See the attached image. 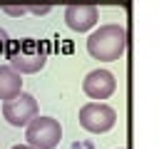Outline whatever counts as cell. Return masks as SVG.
Segmentation results:
<instances>
[{"label": "cell", "mask_w": 159, "mask_h": 149, "mask_svg": "<svg viewBox=\"0 0 159 149\" xmlns=\"http://www.w3.org/2000/svg\"><path fill=\"white\" fill-rule=\"evenodd\" d=\"M5 55H7L12 70H17L20 74H35L45 67L47 55H50V45L45 40H35V37L7 40Z\"/></svg>", "instance_id": "cell-1"}, {"label": "cell", "mask_w": 159, "mask_h": 149, "mask_svg": "<svg viewBox=\"0 0 159 149\" xmlns=\"http://www.w3.org/2000/svg\"><path fill=\"white\" fill-rule=\"evenodd\" d=\"M127 50V30L122 25H99L87 37V52L92 60L114 62Z\"/></svg>", "instance_id": "cell-2"}, {"label": "cell", "mask_w": 159, "mask_h": 149, "mask_svg": "<svg viewBox=\"0 0 159 149\" xmlns=\"http://www.w3.org/2000/svg\"><path fill=\"white\" fill-rule=\"evenodd\" d=\"M25 139L35 149H55L62 139V127L52 117H32L25 124Z\"/></svg>", "instance_id": "cell-3"}, {"label": "cell", "mask_w": 159, "mask_h": 149, "mask_svg": "<svg viewBox=\"0 0 159 149\" xmlns=\"http://www.w3.org/2000/svg\"><path fill=\"white\" fill-rule=\"evenodd\" d=\"M117 112L104 102H87L80 107V127L92 134H104L114 127Z\"/></svg>", "instance_id": "cell-4"}, {"label": "cell", "mask_w": 159, "mask_h": 149, "mask_svg": "<svg viewBox=\"0 0 159 149\" xmlns=\"http://www.w3.org/2000/svg\"><path fill=\"white\" fill-rule=\"evenodd\" d=\"M2 117L10 127H25L32 117H37V99L27 92H20L2 102Z\"/></svg>", "instance_id": "cell-5"}, {"label": "cell", "mask_w": 159, "mask_h": 149, "mask_svg": "<svg viewBox=\"0 0 159 149\" xmlns=\"http://www.w3.org/2000/svg\"><path fill=\"white\" fill-rule=\"evenodd\" d=\"M82 89H84V94L89 99L102 102V99L112 97V92L117 89V79H114V74L109 70H92L82 79Z\"/></svg>", "instance_id": "cell-6"}, {"label": "cell", "mask_w": 159, "mask_h": 149, "mask_svg": "<svg viewBox=\"0 0 159 149\" xmlns=\"http://www.w3.org/2000/svg\"><path fill=\"white\" fill-rule=\"evenodd\" d=\"M97 20H99V10L92 2H75V5H67V10H65V22L75 32L92 30L97 25Z\"/></svg>", "instance_id": "cell-7"}, {"label": "cell", "mask_w": 159, "mask_h": 149, "mask_svg": "<svg viewBox=\"0 0 159 149\" xmlns=\"http://www.w3.org/2000/svg\"><path fill=\"white\" fill-rule=\"evenodd\" d=\"M22 92V74L10 65H0V99H10Z\"/></svg>", "instance_id": "cell-8"}, {"label": "cell", "mask_w": 159, "mask_h": 149, "mask_svg": "<svg viewBox=\"0 0 159 149\" xmlns=\"http://www.w3.org/2000/svg\"><path fill=\"white\" fill-rule=\"evenodd\" d=\"M25 10L32 15H47L52 10V5L50 2H25Z\"/></svg>", "instance_id": "cell-9"}, {"label": "cell", "mask_w": 159, "mask_h": 149, "mask_svg": "<svg viewBox=\"0 0 159 149\" xmlns=\"http://www.w3.org/2000/svg\"><path fill=\"white\" fill-rule=\"evenodd\" d=\"M2 12L10 15V17H22L27 10H25V2L22 5H12V2H2Z\"/></svg>", "instance_id": "cell-10"}, {"label": "cell", "mask_w": 159, "mask_h": 149, "mask_svg": "<svg viewBox=\"0 0 159 149\" xmlns=\"http://www.w3.org/2000/svg\"><path fill=\"white\" fill-rule=\"evenodd\" d=\"M7 40H10V37H7V32L0 27V55H5V45H7Z\"/></svg>", "instance_id": "cell-11"}, {"label": "cell", "mask_w": 159, "mask_h": 149, "mask_svg": "<svg viewBox=\"0 0 159 149\" xmlns=\"http://www.w3.org/2000/svg\"><path fill=\"white\" fill-rule=\"evenodd\" d=\"M10 149H35V147H30V144H15V147H10Z\"/></svg>", "instance_id": "cell-12"}]
</instances>
